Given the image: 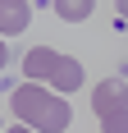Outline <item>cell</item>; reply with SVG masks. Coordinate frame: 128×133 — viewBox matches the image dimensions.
<instances>
[{"label":"cell","mask_w":128,"mask_h":133,"mask_svg":"<svg viewBox=\"0 0 128 133\" xmlns=\"http://www.w3.org/2000/svg\"><path fill=\"white\" fill-rule=\"evenodd\" d=\"M14 115H18L27 129H37V133H64L69 119H73L69 101L55 96L51 87H41V83H23V87H14Z\"/></svg>","instance_id":"cell-1"},{"label":"cell","mask_w":128,"mask_h":133,"mask_svg":"<svg viewBox=\"0 0 128 133\" xmlns=\"http://www.w3.org/2000/svg\"><path fill=\"white\" fill-rule=\"evenodd\" d=\"M23 74H27V83H51L55 92L82 87V64L60 55V51H51V46H32L23 55Z\"/></svg>","instance_id":"cell-2"},{"label":"cell","mask_w":128,"mask_h":133,"mask_svg":"<svg viewBox=\"0 0 128 133\" xmlns=\"http://www.w3.org/2000/svg\"><path fill=\"white\" fill-rule=\"evenodd\" d=\"M91 110H96L101 119L124 115V110H128V87H124V83H115V78L96 83V87H91Z\"/></svg>","instance_id":"cell-3"},{"label":"cell","mask_w":128,"mask_h":133,"mask_svg":"<svg viewBox=\"0 0 128 133\" xmlns=\"http://www.w3.org/2000/svg\"><path fill=\"white\" fill-rule=\"evenodd\" d=\"M32 23V5L27 0H0V37H14Z\"/></svg>","instance_id":"cell-4"},{"label":"cell","mask_w":128,"mask_h":133,"mask_svg":"<svg viewBox=\"0 0 128 133\" xmlns=\"http://www.w3.org/2000/svg\"><path fill=\"white\" fill-rule=\"evenodd\" d=\"M51 9H55V14H60L64 23H82V18H87V14H91V9H96V5H91V0H55Z\"/></svg>","instance_id":"cell-5"},{"label":"cell","mask_w":128,"mask_h":133,"mask_svg":"<svg viewBox=\"0 0 128 133\" xmlns=\"http://www.w3.org/2000/svg\"><path fill=\"white\" fill-rule=\"evenodd\" d=\"M5 133H37V129H27V124H14V129H5Z\"/></svg>","instance_id":"cell-6"},{"label":"cell","mask_w":128,"mask_h":133,"mask_svg":"<svg viewBox=\"0 0 128 133\" xmlns=\"http://www.w3.org/2000/svg\"><path fill=\"white\" fill-rule=\"evenodd\" d=\"M5 60H9V46H5V41H0V69H5Z\"/></svg>","instance_id":"cell-7"},{"label":"cell","mask_w":128,"mask_h":133,"mask_svg":"<svg viewBox=\"0 0 128 133\" xmlns=\"http://www.w3.org/2000/svg\"><path fill=\"white\" fill-rule=\"evenodd\" d=\"M115 9H119V14H124V18H128V0H119V5H115Z\"/></svg>","instance_id":"cell-8"}]
</instances>
